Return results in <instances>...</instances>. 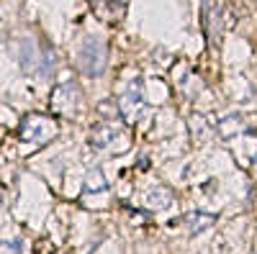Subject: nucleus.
<instances>
[{
  "instance_id": "f257e3e1",
  "label": "nucleus",
  "mask_w": 257,
  "mask_h": 254,
  "mask_svg": "<svg viewBox=\"0 0 257 254\" xmlns=\"http://www.w3.org/2000/svg\"><path fill=\"white\" fill-rule=\"evenodd\" d=\"M57 134V123L44 118V116H31L24 121V129H21V136L24 141H31V144H44L49 141L52 136Z\"/></svg>"
},
{
  "instance_id": "f03ea898",
  "label": "nucleus",
  "mask_w": 257,
  "mask_h": 254,
  "mask_svg": "<svg viewBox=\"0 0 257 254\" xmlns=\"http://www.w3.org/2000/svg\"><path fill=\"white\" fill-rule=\"evenodd\" d=\"M139 105H142V93H139V88H132V90L126 93V98L121 100V111H123V116L132 118Z\"/></svg>"
},
{
  "instance_id": "7ed1b4c3",
  "label": "nucleus",
  "mask_w": 257,
  "mask_h": 254,
  "mask_svg": "<svg viewBox=\"0 0 257 254\" xmlns=\"http://www.w3.org/2000/svg\"><path fill=\"white\" fill-rule=\"evenodd\" d=\"M108 187V182H105L103 172L100 169H90L88 172V180H85V193H100V190Z\"/></svg>"
},
{
  "instance_id": "20e7f679",
  "label": "nucleus",
  "mask_w": 257,
  "mask_h": 254,
  "mask_svg": "<svg viewBox=\"0 0 257 254\" xmlns=\"http://www.w3.org/2000/svg\"><path fill=\"white\" fill-rule=\"evenodd\" d=\"M188 223H190L193 234H198V231H203V228H208L213 223V216H208V213H190L188 216Z\"/></svg>"
},
{
  "instance_id": "39448f33",
  "label": "nucleus",
  "mask_w": 257,
  "mask_h": 254,
  "mask_svg": "<svg viewBox=\"0 0 257 254\" xmlns=\"http://www.w3.org/2000/svg\"><path fill=\"white\" fill-rule=\"evenodd\" d=\"M0 254H24V241H21V239L0 241Z\"/></svg>"
}]
</instances>
